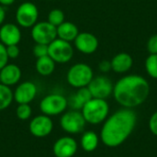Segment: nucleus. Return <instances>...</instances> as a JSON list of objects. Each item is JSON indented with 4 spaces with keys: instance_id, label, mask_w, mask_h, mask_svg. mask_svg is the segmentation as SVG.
Listing matches in <instances>:
<instances>
[{
    "instance_id": "obj_7",
    "label": "nucleus",
    "mask_w": 157,
    "mask_h": 157,
    "mask_svg": "<svg viewBox=\"0 0 157 157\" xmlns=\"http://www.w3.org/2000/svg\"><path fill=\"white\" fill-rule=\"evenodd\" d=\"M86 120L79 110H70L63 114L60 120L61 128L67 133L77 134L84 131L86 126Z\"/></svg>"
},
{
    "instance_id": "obj_16",
    "label": "nucleus",
    "mask_w": 157,
    "mask_h": 157,
    "mask_svg": "<svg viewBox=\"0 0 157 157\" xmlns=\"http://www.w3.org/2000/svg\"><path fill=\"white\" fill-rule=\"evenodd\" d=\"M21 75V70L17 64L7 63L0 70L1 84L7 86H14L19 82Z\"/></svg>"
},
{
    "instance_id": "obj_2",
    "label": "nucleus",
    "mask_w": 157,
    "mask_h": 157,
    "mask_svg": "<svg viewBox=\"0 0 157 157\" xmlns=\"http://www.w3.org/2000/svg\"><path fill=\"white\" fill-rule=\"evenodd\" d=\"M150 86L145 78L137 75L121 77L114 85L115 100L124 108L132 109L142 105L148 98Z\"/></svg>"
},
{
    "instance_id": "obj_19",
    "label": "nucleus",
    "mask_w": 157,
    "mask_h": 157,
    "mask_svg": "<svg viewBox=\"0 0 157 157\" xmlns=\"http://www.w3.org/2000/svg\"><path fill=\"white\" fill-rule=\"evenodd\" d=\"M79 34L78 28L70 21H64L57 27V38L66 41H74Z\"/></svg>"
},
{
    "instance_id": "obj_32",
    "label": "nucleus",
    "mask_w": 157,
    "mask_h": 157,
    "mask_svg": "<svg viewBox=\"0 0 157 157\" xmlns=\"http://www.w3.org/2000/svg\"><path fill=\"white\" fill-rule=\"evenodd\" d=\"M5 18H6V10L4 8V6L0 5V26L3 25Z\"/></svg>"
},
{
    "instance_id": "obj_3",
    "label": "nucleus",
    "mask_w": 157,
    "mask_h": 157,
    "mask_svg": "<svg viewBox=\"0 0 157 157\" xmlns=\"http://www.w3.org/2000/svg\"><path fill=\"white\" fill-rule=\"evenodd\" d=\"M81 112L87 123L97 125L108 118L109 107L106 99L92 98L84 105Z\"/></svg>"
},
{
    "instance_id": "obj_33",
    "label": "nucleus",
    "mask_w": 157,
    "mask_h": 157,
    "mask_svg": "<svg viewBox=\"0 0 157 157\" xmlns=\"http://www.w3.org/2000/svg\"><path fill=\"white\" fill-rule=\"evenodd\" d=\"M15 2V0H0V5L5 6H10Z\"/></svg>"
},
{
    "instance_id": "obj_6",
    "label": "nucleus",
    "mask_w": 157,
    "mask_h": 157,
    "mask_svg": "<svg viewBox=\"0 0 157 157\" xmlns=\"http://www.w3.org/2000/svg\"><path fill=\"white\" fill-rule=\"evenodd\" d=\"M48 55L58 63H65L74 56V48L69 41L56 38L49 44Z\"/></svg>"
},
{
    "instance_id": "obj_18",
    "label": "nucleus",
    "mask_w": 157,
    "mask_h": 157,
    "mask_svg": "<svg viewBox=\"0 0 157 157\" xmlns=\"http://www.w3.org/2000/svg\"><path fill=\"white\" fill-rule=\"evenodd\" d=\"M93 97L88 89L87 86L78 88V90L70 97L68 101V105L75 109V110H80L84 107L86 103H87L90 99H92Z\"/></svg>"
},
{
    "instance_id": "obj_21",
    "label": "nucleus",
    "mask_w": 157,
    "mask_h": 157,
    "mask_svg": "<svg viewBox=\"0 0 157 157\" xmlns=\"http://www.w3.org/2000/svg\"><path fill=\"white\" fill-rule=\"evenodd\" d=\"M80 144H81L82 149L85 152H87V153L94 152L98 148V144H99L98 135L92 131L85 132L81 137Z\"/></svg>"
},
{
    "instance_id": "obj_8",
    "label": "nucleus",
    "mask_w": 157,
    "mask_h": 157,
    "mask_svg": "<svg viewBox=\"0 0 157 157\" xmlns=\"http://www.w3.org/2000/svg\"><path fill=\"white\" fill-rule=\"evenodd\" d=\"M38 7L31 2L20 4L16 11V20L22 28H32L38 22Z\"/></svg>"
},
{
    "instance_id": "obj_15",
    "label": "nucleus",
    "mask_w": 157,
    "mask_h": 157,
    "mask_svg": "<svg viewBox=\"0 0 157 157\" xmlns=\"http://www.w3.org/2000/svg\"><path fill=\"white\" fill-rule=\"evenodd\" d=\"M21 40V31L14 23L3 24L0 28V42L5 46L17 45Z\"/></svg>"
},
{
    "instance_id": "obj_25",
    "label": "nucleus",
    "mask_w": 157,
    "mask_h": 157,
    "mask_svg": "<svg viewBox=\"0 0 157 157\" xmlns=\"http://www.w3.org/2000/svg\"><path fill=\"white\" fill-rule=\"evenodd\" d=\"M17 117L21 121H26L30 118L32 114V109L29 104H18L16 109Z\"/></svg>"
},
{
    "instance_id": "obj_20",
    "label": "nucleus",
    "mask_w": 157,
    "mask_h": 157,
    "mask_svg": "<svg viewBox=\"0 0 157 157\" xmlns=\"http://www.w3.org/2000/svg\"><path fill=\"white\" fill-rule=\"evenodd\" d=\"M55 62L49 56H43L40 58H38L36 60L35 68L36 71L42 76H48L51 75L55 69Z\"/></svg>"
},
{
    "instance_id": "obj_5",
    "label": "nucleus",
    "mask_w": 157,
    "mask_h": 157,
    "mask_svg": "<svg viewBox=\"0 0 157 157\" xmlns=\"http://www.w3.org/2000/svg\"><path fill=\"white\" fill-rule=\"evenodd\" d=\"M67 107V98L61 94L47 95L40 102V109L41 113L49 117L63 113Z\"/></svg>"
},
{
    "instance_id": "obj_30",
    "label": "nucleus",
    "mask_w": 157,
    "mask_h": 157,
    "mask_svg": "<svg viewBox=\"0 0 157 157\" xmlns=\"http://www.w3.org/2000/svg\"><path fill=\"white\" fill-rule=\"evenodd\" d=\"M149 129L153 134L157 136V111L155 112L149 121Z\"/></svg>"
},
{
    "instance_id": "obj_13",
    "label": "nucleus",
    "mask_w": 157,
    "mask_h": 157,
    "mask_svg": "<svg viewBox=\"0 0 157 157\" xmlns=\"http://www.w3.org/2000/svg\"><path fill=\"white\" fill-rule=\"evenodd\" d=\"M37 92V86L33 82L25 81L19 84L13 92L14 99L17 104H29L35 98Z\"/></svg>"
},
{
    "instance_id": "obj_9",
    "label": "nucleus",
    "mask_w": 157,
    "mask_h": 157,
    "mask_svg": "<svg viewBox=\"0 0 157 157\" xmlns=\"http://www.w3.org/2000/svg\"><path fill=\"white\" fill-rule=\"evenodd\" d=\"M31 37L35 43L49 45L57 38V28L48 21L37 22L31 29Z\"/></svg>"
},
{
    "instance_id": "obj_11",
    "label": "nucleus",
    "mask_w": 157,
    "mask_h": 157,
    "mask_svg": "<svg viewBox=\"0 0 157 157\" xmlns=\"http://www.w3.org/2000/svg\"><path fill=\"white\" fill-rule=\"evenodd\" d=\"M29 129L34 137L44 138L52 132L53 122L49 116L44 114L38 115L30 121Z\"/></svg>"
},
{
    "instance_id": "obj_22",
    "label": "nucleus",
    "mask_w": 157,
    "mask_h": 157,
    "mask_svg": "<svg viewBox=\"0 0 157 157\" xmlns=\"http://www.w3.org/2000/svg\"><path fill=\"white\" fill-rule=\"evenodd\" d=\"M14 99L13 92L10 86L0 84V111L7 109Z\"/></svg>"
},
{
    "instance_id": "obj_17",
    "label": "nucleus",
    "mask_w": 157,
    "mask_h": 157,
    "mask_svg": "<svg viewBox=\"0 0 157 157\" xmlns=\"http://www.w3.org/2000/svg\"><path fill=\"white\" fill-rule=\"evenodd\" d=\"M110 63H111V70H113L115 73L118 74H123L128 72L132 68L133 64V60L129 53L121 52L115 55L110 61Z\"/></svg>"
},
{
    "instance_id": "obj_35",
    "label": "nucleus",
    "mask_w": 157,
    "mask_h": 157,
    "mask_svg": "<svg viewBox=\"0 0 157 157\" xmlns=\"http://www.w3.org/2000/svg\"><path fill=\"white\" fill-rule=\"evenodd\" d=\"M48 1H52V0H48Z\"/></svg>"
},
{
    "instance_id": "obj_26",
    "label": "nucleus",
    "mask_w": 157,
    "mask_h": 157,
    "mask_svg": "<svg viewBox=\"0 0 157 157\" xmlns=\"http://www.w3.org/2000/svg\"><path fill=\"white\" fill-rule=\"evenodd\" d=\"M33 55L38 59L43 56L48 55L49 52V45L47 44H41V43H36L33 47Z\"/></svg>"
},
{
    "instance_id": "obj_24",
    "label": "nucleus",
    "mask_w": 157,
    "mask_h": 157,
    "mask_svg": "<svg viewBox=\"0 0 157 157\" xmlns=\"http://www.w3.org/2000/svg\"><path fill=\"white\" fill-rule=\"evenodd\" d=\"M145 69L152 78L157 79V54H150L146 58Z\"/></svg>"
},
{
    "instance_id": "obj_1",
    "label": "nucleus",
    "mask_w": 157,
    "mask_h": 157,
    "mask_svg": "<svg viewBox=\"0 0 157 157\" xmlns=\"http://www.w3.org/2000/svg\"><path fill=\"white\" fill-rule=\"evenodd\" d=\"M137 122V115L132 109L116 111L104 122L100 132L102 143L110 148L122 144L133 132Z\"/></svg>"
},
{
    "instance_id": "obj_14",
    "label": "nucleus",
    "mask_w": 157,
    "mask_h": 157,
    "mask_svg": "<svg viewBox=\"0 0 157 157\" xmlns=\"http://www.w3.org/2000/svg\"><path fill=\"white\" fill-rule=\"evenodd\" d=\"M74 41L75 48L84 54H92L98 48V38L89 32L79 33Z\"/></svg>"
},
{
    "instance_id": "obj_23",
    "label": "nucleus",
    "mask_w": 157,
    "mask_h": 157,
    "mask_svg": "<svg viewBox=\"0 0 157 157\" xmlns=\"http://www.w3.org/2000/svg\"><path fill=\"white\" fill-rule=\"evenodd\" d=\"M47 21L57 28L63 22L65 21L64 13L63 12V10H61L59 8H54V9H52V10H51L49 12Z\"/></svg>"
},
{
    "instance_id": "obj_34",
    "label": "nucleus",
    "mask_w": 157,
    "mask_h": 157,
    "mask_svg": "<svg viewBox=\"0 0 157 157\" xmlns=\"http://www.w3.org/2000/svg\"><path fill=\"white\" fill-rule=\"evenodd\" d=\"M0 84H1V78H0Z\"/></svg>"
},
{
    "instance_id": "obj_31",
    "label": "nucleus",
    "mask_w": 157,
    "mask_h": 157,
    "mask_svg": "<svg viewBox=\"0 0 157 157\" xmlns=\"http://www.w3.org/2000/svg\"><path fill=\"white\" fill-rule=\"evenodd\" d=\"M98 69L102 72V73H108L111 70V63L110 61H107V60H103L99 63L98 64Z\"/></svg>"
},
{
    "instance_id": "obj_29",
    "label": "nucleus",
    "mask_w": 157,
    "mask_h": 157,
    "mask_svg": "<svg viewBox=\"0 0 157 157\" xmlns=\"http://www.w3.org/2000/svg\"><path fill=\"white\" fill-rule=\"evenodd\" d=\"M8 57L6 54V46L0 42V70L8 63Z\"/></svg>"
},
{
    "instance_id": "obj_28",
    "label": "nucleus",
    "mask_w": 157,
    "mask_h": 157,
    "mask_svg": "<svg viewBox=\"0 0 157 157\" xmlns=\"http://www.w3.org/2000/svg\"><path fill=\"white\" fill-rule=\"evenodd\" d=\"M147 51L150 54H157V34L153 35L147 41Z\"/></svg>"
},
{
    "instance_id": "obj_10",
    "label": "nucleus",
    "mask_w": 157,
    "mask_h": 157,
    "mask_svg": "<svg viewBox=\"0 0 157 157\" xmlns=\"http://www.w3.org/2000/svg\"><path fill=\"white\" fill-rule=\"evenodd\" d=\"M87 87L94 98L106 99L113 93L114 86L109 77L105 75H99L93 77Z\"/></svg>"
},
{
    "instance_id": "obj_4",
    "label": "nucleus",
    "mask_w": 157,
    "mask_h": 157,
    "mask_svg": "<svg viewBox=\"0 0 157 157\" xmlns=\"http://www.w3.org/2000/svg\"><path fill=\"white\" fill-rule=\"evenodd\" d=\"M94 77L92 68L83 63L74 64L67 72L66 80L68 84L75 88L87 86Z\"/></svg>"
},
{
    "instance_id": "obj_12",
    "label": "nucleus",
    "mask_w": 157,
    "mask_h": 157,
    "mask_svg": "<svg viewBox=\"0 0 157 157\" xmlns=\"http://www.w3.org/2000/svg\"><path fill=\"white\" fill-rule=\"evenodd\" d=\"M76 141L69 136L59 138L53 144L52 151L55 157H73L77 152Z\"/></svg>"
},
{
    "instance_id": "obj_27",
    "label": "nucleus",
    "mask_w": 157,
    "mask_h": 157,
    "mask_svg": "<svg viewBox=\"0 0 157 157\" xmlns=\"http://www.w3.org/2000/svg\"><path fill=\"white\" fill-rule=\"evenodd\" d=\"M6 54H7L8 59H16L18 57L20 53V50L17 44L6 46Z\"/></svg>"
}]
</instances>
